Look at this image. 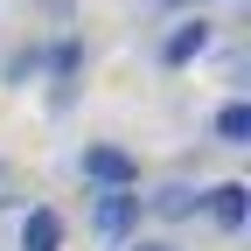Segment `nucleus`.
Masks as SVG:
<instances>
[{
	"label": "nucleus",
	"mask_w": 251,
	"mask_h": 251,
	"mask_svg": "<svg viewBox=\"0 0 251 251\" xmlns=\"http://www.w3.org/2000/svg\"><path fill=\"white\" fill-rule=\"evenodd\" d=\"M91 237L98 244H133L140 224H147V209H140V188H91Z\"/></svg>",
	"instance_id": "obj_1"
},
{
	"label": "nucleus",
	"mask_w": 251,
	"mask_h": 251,
	"mask_svg": "<svg viewBox=\"0 0 251 251\" xmlns=\"http://www.w3.org/2000/svg\"><path fill=\"white\" fill-rule=\"evenodd\" d=\"M77 175H84V188H140V153L119 140H84Z\"/></svg>",
	"instance_id": "obj_2"
},
{
	"label": "nucleus",
	"mask_w": 251,
	"mask_h": 251,
	"mask_svg": "<svg viewBox=\"0 0 251 251\" xmlns=\"http://www.w3.org/2000/svg\"><path fill=\"white\" fill-rule=\"evenodd\" d=\"M209 42H216V21L209 14H181V21H168V35L153 42V63H161V70H188V63L209 56Z\"/></svg>",
	"instance_id": "obj_3"
},
{
	"label": "nucleus",
	"mask_w": 251,
	"mask_h": 251,
	"mask_svg": "<svg viewBox=\"0 0 251 251\" xmlns=\"http://www.w3.org/2000/svg\"><path fill=\"white\" fill-rule=\"evenodd\" d=\"M202 216H209V230L237 237L251 224V181H209L202 188Z\"/></svg>",
	"instance_id": "obj_4"
},
{
	"label": "nucleus",
	"mask_w": 251,
	"mask_h": 251,
	"mask_svg": "<svg viewBox=\"0 0 251 251\" xmlns=\"http://www.w3.org/2000/svg\"><path fill=\"white\" fill-rule=\"evenodd\" d=\"M140 209L153 216V224H196L202 216V188L196 181H161V188H147Z\"/></svg>",
	"instance_id": "obj_5"
},
{
	"label": "nucleus",
	"mask_w": 251,
	"mask_h": 251,
	"mask_svg": "<svg viewBox=\"0 0 251 251\" xmlns=\"http://www.w3.org/2000/svg\"><path fill=\"white\" fill-rule=\"evenodd\" d=\"M84 63H91L84 35H49V42H42V77H49L56 91H77V77H84Z\"/></svg>",
	"instance_id": "obj_6"
},
{
	"label": "nucleus",
	"mask_w": 251,
	"mask_h": 251,
	"mask_svg": "<svg viewBox=\"0 0 251 251\" xmlns=\"http://www.w3.org/2000/svg\"><path fill=\"white\" fill-rule=\"evenodd\" d=\"M63 237H70V224H63V209H49V202L21 209V251H63Z\"/></svg>",
	"instance_id": "obj_7"
},
{
	"label": "nucleus",
	"mask_w": 251,
	"mask_h": 251,
	"mask_svg": "<svg viewBox=\"0 0 251 251\" xmlns=\"http://www.w3.org/2000/svg\"><path fill=\"white\" fill-rule=\"evenodd\" d=\"M209 140L230 147V153L251 147V98H224V105H216V112H209Z\"/></svg>",
	"instance_id": "obj_8"
},
{
	"label": "nucleus",
	"mask_w": 251,
	"mask_h": 251,
	"mask_svg": "<svg viewBox=\"0 0 251 251\" xmlns=\"http://www.w3.org/2000/svg\"><path fill=\"white\" fill-rule=\"evenodd\" d=\"M35 77H42V35H28V42H14L7 56H0V84H7V91H28Z\"/></svg>",
	"instance_id": "obj_9"
},
{
	"label": "nucleus",
	"mask_w": 251,
	"mask_h": 251,
	"mask_svg": "<svg viewBox=\"0 0 251 251\" xmlns=\"http://www.w3.org/2000/svg\"><path fill=\"white\" fill-rule=\"evenodd\" d=\"M119 251H181V244H168V237H133V244H119Z\"/></svg>",
	"instance_id": "obj_10"
},
{
	"label": "nucleus",
	"mask_w": 251,
	"mask_h": 251,
	"mask_svg": "<svg viewBox=\"0 0 251 251\" xmlns=\"http://www.w3.org/2000/svg\"><path fill=\"white\" fill-rule=\"evenodd\" d=\"M153 7H196V14H202V0H153Z\"/></svg>",
	"instance_id": "obj_11"
}]
</instances>
